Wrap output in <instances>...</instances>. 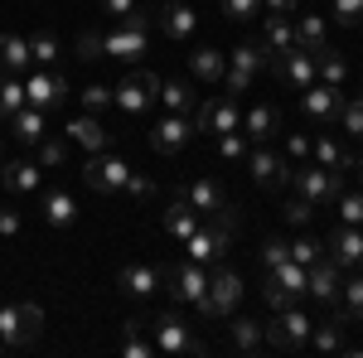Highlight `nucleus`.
Listing matches in <instances>:
<instances>
[{"label": "nucleus", "mask_w": 363, "mask_h": 358, "mask_svg": "<svg viewBox=\"0 0 363 358\" xmlns=\"http://www.w3.org/2000/svg\"><path fill=\"white\" fill-rule=\"evenodd\" d=\"M150 25H155V10H131L126 20H116V29L102 34V49L112 58H126V63H136L145 49H150Z\"/></svg>", "instance_id": "1"}, {"label": "nucleus", "mask_w": 363, "mask_h": 358, "mask_svg": "<svg viewBox=\"0 0 363 358\" xmlns=\"http://www.w3.org/2000/svg\"><path fill=\"white\" fill-rule=\"evenodd\" d=\"M233 233H238V213H223V218L199 223L194 233L184 237L189 262H199V267H218V262L228 257V247H233Z\"/></svg>", "instance_id": "2"}, {"label": "nucleus", "mask_w": 363, "mask_h": 358, "mask_svg": "<svg viewBox=\"0 0 363 358\" xmlns=\"http://www.w3.org/2000/svg\"><path fill=\"white\" fill-rule=\"evenodd\" d=\"M310 315L306 310H296V305H286V310H272V325H267V349H277V354H296V349H306L310 344Z\"/></svg>", "instance_id": "3"}, {"label": "nucleus", "mask_w": 363, "mask_h": 358, "mask_svg": "<svg viewBox=\"0 0 363 358\" xmlns=\"http://www.w3.org/2000/svg\"><path fill=\"white\" fill-rule=\"evenodd\" d=\"M39 330H44V310L39 305L20 301V305H5L0 310V344L5 349H29L39 339Z\"/></svg>", "instance_id": "4"}, {"label": "nucleus", "mask_w": 363, "mask_h": 358, "mask_svg": "<svg viewBox=\"0 0 363 358\" xmlns=\"http://www.w3.org/2000/svg\"><path fill=\"white\" fill-rule=\"evenodd\" d=\"M291 184H296V194L306 198V203H335L339 194H344V169H325L310 160L306 169H291Z\"/></svg>", "instance_id": "5"}, {"label": "nucleus", "mask_w": 363, "mask_h": 358, "mask_svg": "<svg viewBox=\"0 0 363 358\" xmlns=\"http://www.w3.org/2000/svg\"><path fill=\"white\" fill-rule=\"evenodd\" d=\"M262 68H272V54H267L262 44H238V49H233V63L223 68L228 92H233V97H238V92H247V87L262 78Z\"/></svg>", "instance_id": "6"}, {"label": "nucleus", "mask_w": 363, "mask_h": 358, "mask_svg": "<svg viewBox=\"0 0 363 358\" xmlns=\"http://www.w3.org/2000/svg\"><path fill=\"white\" fill-rule=\"evenodd\" d=\"M169 296L184 301V305H199V315L213 320V305H208V267H199V262L174 267V272H169Z\"/></svg>", "instance_id": "7"}, {"label": "nucleus", "mask_w": 363, "mask_h": 358, "mask_svg": "<svg viewBox=\"0 0 363 358\" xmlns=\"http://www.w3.org/2000/svg\"><path fill=\"white\" fill-rule=\"evenodd\" d=\"M112 107H121L126 116H145V111L155 107V97H160V78L155 73H131V78H121L112 87Z\"/></svg>", "instance_id": "8"}, {"label": "nucleus", "mask_w": 363, "mask_h": 358, "mask_svg": "<svg viewBox=\"0 0 363 358\" xmlns=\"http://www.w3.org/2000/svg\"><path fill=\"white\" fill-rule=\"evenodd\" d=\"M126 174H131V165H126L121 155H112V150H92V160L83 165L87 189H97V194H116V189H126Z\"/></svg>", "instance_id": "9"}, {"label": "nucleus", "mask_w": 363, "mask_h": 358, "mask_svg": "<svg viewBox=\"0 0 363 358\" xmlns=\"http://www.w3.org/2000/svg\"><path fill=\"white\" fill-rule=\"evenodd\" d=\"M194 136H199V131H194V116L165 111V116L155 121V131H150V150H155V155H179Z\"/></svg>", "instance_id": "10"}, {"label": "nucleus", "mask_w": 363, "mask_h": 358, "mask_svg": "<svg viewBox=\"0 0 363 358\" xmlns=\"http://www.w3.org/2000/svg\"><path fill=\"white\" fill-rule=\"evenodd\" d=\"M145 325H150V339H155L160 354H203V344L189 334V325L179 315H160V320H145Z\"/></svg>", "instance_id": "11"}, {"label": "nucleus", "mask_w": 363, "mask_h": 358, "mask_svg": "<svg viewBox=\"0 0 363 358\" xmlns=\"http://www.w3.org/2000/svg\"><path fill=\"white\" fill-rule=\"evenodd\" d=\"M25 102L39 107V111L63 107V102H68V78H63V73H49V68H34L25 78Z\"/></svg>", "instance_id": "12"}, {"label": "nucleus", "mask_w": 363, "mask_h": 358, "mask_svg": "<svg viewBox=\"0 0 363 358\" xmlns=\"http://www.w3.org/2000/svg\"><path fill=\"white\" fill-rule=\"evenodd\" d=\"M238 301H242V276L218 262V267L208 272V305H213V320H228V315L238 310Z\"/></svg>", "instance_id": "13"}, {"label": "nucleus", "mask_w": 363, "mask_h": 358, "mask_svg": "<svg viewBox=\"0 0 363 358\" xmlns=\"http://www.w3.org/2000/svg\"><path fill=\"white\" fill-rule=\"evenodd\" d=\"M238 126H242L238 97H213L194 111V131H203V136H223V131H238Z\"/></svg>", "instance_id": "14"}, {"label": "nucleus", "mask_w": 363, "mask_h": 358, "mask_svg": "<svg viewBox=\"0 0 363 358\" xmlns=\"http://www.w3.org/2000/svg\"><path fill=\"white\" fill-rule=\"evenodd\" d=\"M272 68H277V78L286 87H301V92H306V87L315 83V54L301 49V44H291V49L272 54Z\"/></svg>", "instance_id": "15"}, {"label": "nucleus", "mask_w": 363, "mask_h": 358, "mask_svg": "<svg viewBox=\"0 0 363 358\" xmlns=\"http://www.w3.org/2000/svg\"><path fill=\"white\" fill-rule=\"evenodd\" d=\"M339 107H344V92L339 87H330V83H315L301 92V111H306L310 121H320V126H335L339 121Z\"/></svg>", "instance_id": "16"}, {"label": "nucleus", "mask_w": 363, "mask_h": 358, "mask_svg": "<svg viewBox=\"0 0 363 358\" xmlns=\"http://www.w3.org/2000/svg\"><path fill=\"white\" fill-rule=\"evenodd\" d=\"M184 198L194 203L199 218H223V213H238L218 179H189V184H184Z\"/></svg>", "instance_id": "17"}, {"label": "nucleus", "mask_w": 363, "mask_h": 358, "mask_svg": "<svg viewBox=\"0 0 363 358\" xmlns=\"http://www.w3.org/2000/svg\"><path fill=\"white\" fill-rule=\"evenodd\" d=\"M247 169H252V179H257L262 189L291 184V165H286V155H277L272 145H252L247 150Z\"/></svg>", "instance_id": "18"}, {"label": "nucleus", "mask_w": 363, "mask_h": 358, "mask_svg": "<svg viewBox=\"0 0 363 358\" xmlns=\"http://www.w3.org/2000/svg\"><path fill=\"white\" fill-rule=\"evenodd\" d=\"M155 25L165 29V39H174V44H189V39H194L199 15H194V5H184V0H165V5L155 10Z\"/></svg>", "instance_id": "19"}, {"label": "nucleus", "mask_w": 363, "mask_h": 358, "mask_svg": "<svg viewBox=\"0 0 363 358\" xmlns=\"http://www.w3.org/2000/svg\"><path fill=\"white\" fill-rule=\"evenodd\" d=\"M63 140H68V145H83V150H107V145H112L107 126H102L92 111H83V116H68V126H63Z\"/></svg>", "instance_id": "20"}, {"label": "nucleus", "mask_w": 363, "mask_h": 358, "mask_svg": "<svg viewBox=\"0 0 363 358\" xmlns=\"http://www.w3.org/2000/svg\"><path fill=\"white\" fill-rule=\"evenodd\" d=\"M325 257L335 262L339 272H349V267H359V262H363V233H359V228H349V223H344V228H339L335 237L325 242Z\"/></svg>", "instance_id": "21"}, {"label": "nucleus", "mask_w": 363, "mask_h": 358, "mask_svg": "<svg viewBox=\"0 0 363 358\" xmlns=\"http://www.w3.org/2000/svg\"><path fill=\"white\" fill-rule=\"evenodd\" d=\"M242 136H247L252 145H267L272 136H281V111H277V102H257V107L242 116Z\"/></svg>", "instance_id": "22"}, {"label": "nucleus", "mask_w": 363, "mask_h": 358, "mask_svg": "<svg viewBox=\"0 0 363 358\" xmlns=\"http://www.w3.org/2000/svg\"><path fill=\"white\" fill-rule=\"evenodd\" d=\"M339 286H344V272L330 257H320L306 272V296H315V301H339Z\"/></svg>", "instance_id": "23"}, {"label": "nucleus", "mask_w": 363, "mask_h": 358, "mask_svg": "<svg viewBox=\"0 0 363 358\" xmlns=\"http://www.w3.org/2000/svg\"><path fill=\"white\" fill-rule=\"evenodd\" d=\"M39 213H44L49 228H73V223H78V203H73V194H68V189H44Z\"/></svg>", "instance_id": "24"}, {"label": "nucleus", "mask_w": 363, "mask_h": 358, "mask_svg": "<svg viewBox=\"0 0 363 358\" xmlns=\"http://www.w3.org/2000/svg\"><path fill=\"white\" fill-rule=\"evenodd\" d=\"M0 184L15 194V198L20 194H34L39 189V160H5L0 165Z\"/></svg>", "instance_id": "25"}, {"label": "nucleus", "mask_w": 363, "mask_h": 358, "mask_svg": "<svg viewBox=\"0 0 363 358\" xmlns=\"http://www.w3.org/2000/svg\"><path fill=\"white\" fill-rule=\"evenodd\" d=\"M228 320H233V325H228L233 349H238V354H257L262 339H267V325H262V320H247V315H228Z\"/></svg>", "instance_id": "26"}, {"label": "nucleus", "mask_w": 363, "mask_h": 358, "mask_svg": "<svg viewBox=\"0 0 363 358\" xmlns=\"http://www.w3.org/2000/svg\"><path fill=\"white\" fill-rule=\"evenodd\" d=\"M10 131H15V140H20V145H39V140L49 136V126H44V111L25 102V107L10 116Z\"/></svg>", "instance_id": "27"}, {"label": "nucleus", "mask_w": 363, "mask_h": 358, "mask_svg": "<svg viewBox=\"0 0 363 358\" xmlns=\"http://www.w3.org/2000/svg\"><path fill=\"white\" fill-rule=\"evenodd\" d=\"M29 63H34V58H29V39L0 29V73H25Z\"/></svg>", "instance_id": "28"}, {"label": "nucleus", "mask_w": 363, "mask_h": 358, "mask_svg": "<svg viewBox=\"0 0 363 358\" xmlns=\"http://www.w3.org/2000/svg\"><path fill=\"white\" fill-rule=\"evenodd\" d=\"M296 44V20L291 15H267V25H262V49L267 54H281V49H291Z\"/></svg>", "instance_id": "29"}, {"label": "nucleus", "mask_w": 363, "mask_h": 358, "mask_svg": "<svg viewBox=\"0 0 363 358\" xmlns=\"http://www.w3.org/2000/svg\"><path fill=\"white\" fill-rule=\"evenodd\" d=\"M344 325H349L344 310H339L335 320L315 325V330H310V349H315V354H339V349H344Z\"/></svg>", "instance_id": "30"}, {"label": "nucleus", "mask_w": 363, "mask_h": 358, "mask_svg": "<svg viewBox=\"0 0 363 358\" xmlns=\"http://www.w3.org/2000/svg\"><path fill=\"white\" fill-rule=\"evenodd\" d=\"M199 223H203V218L194 213V203H189L184 194H179V198H174V203L165 208V233H169V237H179V242H184V237L194 233Z\"/></svg>", "instance_id": "31"}, {"label": "nucleus", "mask_w": 363, "mask_h": 358, "mask_svg": "<svg viewBox=\"0 0 363 358\" xmlns=\"http://www.w3.org/2000/svg\"><path fill=\"white\" fill-rule=\"evenodd\" d=\"M306 272L310 267H301V262H281V267L267 272V281H272L277 291H286L291 301H301V296H306Z\"/></svg>", "instance_id": "32"}, {"label": "nucleus", "mask_w": 363, "mask_h": 358, "mask_svg": "<svg viewBox=\"0 0 363 358\" xmlns=\"http://www.w3.org/2000/svg\"><path fill=\"white\" fill-rule=\"evenodd\" d=\"M189 68H194V78H199V83H223L228 58L218 54V49H208V44H199L194 54H189Z\"/></svg>", "instance_id": "33"}, {"label": "nucleus", "mask_w": 363, "mask_h": 358, "mask_svg": "<svg viewBox=\"0 0 363 358\" xmlns=\"http://www.w3.org/2000/svg\"><path fill=\"white\" fill-rule=\"evenodd\" d=\"M116 286H126L131 296H155V286H160V272H155V267H145V262H131V267H121Z\"/></svg>", "instance_id": "34"}, {"label": "nucleus", "mask_w": 363, "mask_h": 358, "mask_svg": "<svg viewBox=\"0 0 363 358\" xmlns=\"http://www.w3.org/2000/svg\"><path fill=\"white\" fill-rule=\"evenodd\" d=\"M315 78H320V83H330V87H339L344 78H349L344 54H339V49H330V44H325V49H315Z\"/></svg>", "instance_id": "35"}, {"label": "nucleus", "mask_w": 363, "mask_h": 358, "mask_svg": "<svg viewBox=\"0 0 363 358\" xmlns=\"http://www.w3.org/2000/svg\"><path fill=\"white\" fill-rule=\"evenodd\" d=\"M160 102H165V111H179V116H194V87L179 83V78H160Z\"/></svg>", "instance_id": "36"}, {"label": "nucleus", "mask_w": 363, "mask_h": 358, "mask_svg": "<svg viewBox=\"0 0 363 358\" xmlns=\"http://www.w3.org/2000/svg\"><path fill=\"white\" fill-rule=\"evenodd\" d=\"M121 354L126 358H150L155 354V339H145V320H126V325H121Z\"/></svg>", "instance_id": "37"}, {"label": "nucleus", "mask_w": 363, "mask_h": 358, "mask_svg": "<svg viewBox=\"0 0 363 358\" xmlns=\"http://www.w3.org/2000/svg\"><path fill=\"white\" fill-rule=\"evenodd\" d=\"M310 160H315V165H325V169H354V160H344V145H339L335 136L310 140Z\"/></svg>", "instance_id": "38"}, {"label": "nucleus", "mask_w": 363, "mask_h": 358, "mask_svg": "<svg viewBox=\"0 0 363 358\" xmlns=\"http://www.w3.org/2000/svg\"><path fill=\"white\" fill-rule=\"evenodd\" d=\"M25 107V78L20 73H0V121H10Z\"/></svg>", "instance_id": "39"}, {"label": "nucleus", "mask_w": 363, "mask_h": 358, "mask_svg": "<svg viewBox=\"0 0 363 358\" xmlns=\"http://www.w3.org/2000/svg\"><path fill=\"white\" fill-rule=\"evenodd\" d=\"M296 44H301V49H310V54H315V49H325V44H330L325 20H320V15H301V20H296Z\"/></svg>", "instance_id": "40"}, {"label": "nucleus", "mask_w": 363, "mask_h": 358, "mask_svg": "<svg viewBox=\"0 0 363 358\" xmlns=\"http://www.w3.org/2000/svg\"><path fill=\"white\" fill-rule=\"evenodd\" d=\"M29 58H34V68H49L58 58V34L54 29H34V34H29Z\"/></svg>", "instance_id": "41"}, {"label": "nucleus", "mask_w": 363, "mask_h": 358, "mask_svg": "<svg viewBox=\"0 0 363 358\" xmlns=\"http://www.w3.org/2000/svg\"><path fill=\"white\" fill-rule=\"evenodd\" d=\"M218 140V155H223V160H247V150H252V140L242 136V126H238V131H223V136H213Z\"/></svg>", "instance_id": "42"}, {"label": "nucleus", "mask_w": 363, "mask_h": 358, "mask_svg": "<svg viewBox=\"0 0 363 358\" xmlns=\"http://www.w3.org/2000/svg\"><path fill=\"white\" fill-rule=\"evenodd\" d=\"M63 160H68V140H58V136L39 140V165H44V169H58Z\"/></svg>", "instance_id": "43"}, {"label": "nucleus", "mask_w": 363, "mask_h": 358, "mask_svg": "<svg viewBox=\"0 0 363 358\" xmlns=\"http://www.w3.org/2000/svg\"><path fill=\"white\" fill-rule=\"evenodd\" d=\"M320 257H325V242L320 237H296L291 242V262H301V267H315Z\"/></svg>", "instance_id": "44"}, {"label": "nucleus", "mask_w": 363, "mask_h": 358, "mask_svg": "<svg viewBox=\"0 0 363 358\" xmlns=\"http://www.w3.org/2000/svg\"><path fill=\"white\" fill-rule=\"evenodd\" d=\"M78 102H83V111H92V116H97V111H107V107H112L116 97H112V87L92 83V87H83V97H78Z\"/></svg>", "instance_id": "45"}, {"label": "nucleus", "mask_w": 363, "mask_h": 358, "mask_svg": "<svg viewBox=\"0 0 363 358\" xmlns=\"http://www.w3.org/2000/svg\"><path fill=\"white\" fill-rule=\"evenodd\" d=\"M339 296H344V310H349L354 320H363V276H349V281L339 286Z\"/></svg>", "instance_id": "46"}, {"label": "nucleus", "mask_w": 363, "mask_h": 358, "mask_svg": "<svg viewBox=\"0 0 363 358\" xmlns=\"http://www.w3.org/2000/svg\"><path fill=\"white\" fill-rule=\"evenodd\" d=\"M339 126H344L349 136H363V92L354 97V102H344V107H339Z\"/></svg>", "instance_id": "47"}, {"label": "nucleus", "mask_w": 363, "mask_h": 358, "mask_svg": "<svg viewBox=\"0 0 363 358\" xmlns=\"http://www.w3.org/2000/svg\"><path fill=\"white\" fill-rule=\"evenodd\" d=\"M339 218L349 228H363V194H339Z\"/></svg>", "instance_id": "48"}, {"label": "nucleus", "mask_w": 363, "mask_h": 358, "mask_svg": "<svg viewBox=\"0 0 363 358\" xmlns=\"http://www.w3.org/2000/svg\"><path fill=\"white\" fill-rule=\"evenodd\" d=\"M281 262H291V242H281V237H267V242H262V267L272 272V267H281Z\"/></svg>", "instance_id": "49"}, {"label": "nucleus", "mask_w": 363, "mask_h": 358, "mask_svg": "<svg viewBox=\"0 0 363 358\" xmlns=\"http://www.w3.org/2000/svg\"><path fill=\"white\" fill-rule=\"evenodd\" d=\"M330 15H335L339 25H363V0H335Z\"/></svg>", "instance_id": "50"}, {"label": "nucleus", "mask_w": 363, "mask_h": 358, "mask_svg": "<svg viewBox=\"0 0 363 358\" xmlns=\"http://www.w3.org/2000/svg\"><path fill=\"white\" fill-rule=\"evenodd\" d=\"M102 54H107V49H102V34H97V29H83V34H78V58L92 63V58H102Z\"/></svg>", "instance_id": "51"}, {"label": "nucleus", "mask_w": 363, "mask_h": 358, "mask_svg": "<svg viewBox=\"0 0 363 358\" xmlns=\"http://www.w3.org/2000/svg\"><path fill=\"white\" fill-rule=\"evenodd\" d=\"M310 218H315V203H306V198L296 194V198L286 203V223H296V228H306Z\"/></svg>", "instance_id": "52"}, {"label": "nucleus", "mask_w": 363, "mask_h": 358, "mask_svg": "<svg viewBox=\"0 0 363 358\" xmlns=\"http://www.w3.org/2000/svg\"><path fill=\"white\" fill-rule=\"evenodd\" d=\"M262 10V0H223V15L228 20H252Z\"/></svg>", "instance_id": "53"}, {"label": "nucleus", "mask_w": 363, "mask_h": 358, "mask_svg": "<svg viewBox=\"0 0 363 358\" xmlns=\"http://www.w3.org/2000/svg\"><path fill=\"white\" fill-rule=\"evenodd\" d=\"M20 208H0V237H20Z\"/></svg>", "instance_id": "54"}, {"label": "nucleus", "mask_w": 363, "mask_h": 358, "mask_svg": "<svg viewBox=\"0 0 363 358\" xmlns=\"http://www.w3.org/2000/svg\"><path fill=\"white\" fill-rule=\"evenodd\" d=\"M286 150H291L296 160H310V136L306 131H291V136H286Z\"/></svg>", "instance_id": "55"}, {"label": "nucleus", "mask_w": 363, "mask_h": 358, "mask_svg": "<svg viewBox=\"0 0 363 358\" xmlns=\"http://www.w3.org/2000/svg\"><path fill=\"white\" fill-rule=\"evenodd\" d=\"M126 194H131V198H145V194H150V179L131 169V174H126Z\"/></svg>", "instance_id": "56"}, {"label": "nucleus", "mask_w": 363, "mask_h": 358, "mask_svg": "<svg viewBox=\"0 0 363 358\" xmlns=\"http://www.w3.org/2000/svg\"><path fill=\"white\" fill-rule=\"evenodd\" d=\"M136 10V0H102V15H116V20H126Z\"/></svg>", "instance_id": "57"}, {"label": "nucleus", "mask_w": 363, "mask_h": 358, "mask_svg": "<svg viewBox=\"0 0 363 358\" xmlns=\"http://www.w3.org/2000/svg\"><path fill=\"white\" fill-rule=\"evenodd\" d=\"M267 15H296V0H262Z\"/></svg>", "instance_id": "58"}, {"label": "nucleus", "mask_w": 363, "mask_h": 358, "mask_svg": "<svg viewBox=\"0 0 363 358\" xmlns=\"http://www.w3.org/2000/svg\"><path fill=\"white\" fill-rule=\"evenodd\" d=\"M354 169H359V179H363V155H359V160H354Z\"/></svg>", "instance_id": "59"}, {"label": "nucleus", "mask_w": 363, "mask_h": 358, "mask_svg": "<svg viewBox=\"0 0 363 358\" xmlns=\"http://www.w3.org/2000/svg\"><path fill=\"white\" fill-rule=\"evenodd\" d=\"M0 349H5V344H0Z\"/></svg>", "instance_id": "60"}]
</instances>
